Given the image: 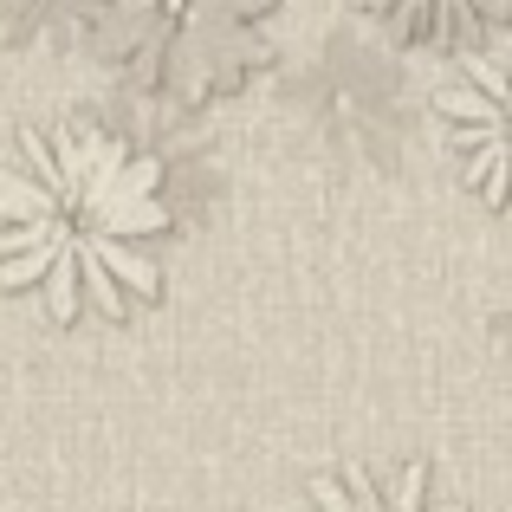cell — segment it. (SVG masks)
Segmentation results:
<instances>
[{
	"label": "cell",
	"instance_id": "1",
	"mask_svg": "<svg viewBox=\"0 0 512 512\" xmlns=\"http://www.w3.org/2000/svg\"><path fill=\"white\" fill-rule=\"evenodd\" d=\"M163 169L98 124L20 130L0 163V286L52 325L130 318L163 286Z\"/></svg>",
	"mask_w": 512,
	"mask_h": 512
},
{
	"label": "cell",
	"instance_id": "2",
	"mask_svg": "<svg viewBox=\"0 0 512 512\" xmlns=\"http://www.w3.org/2000/svg\"><path fill=\"white\" fill-rule=\"evenodd\" d=\"M273 0H124V52L169 98H221L266 59Z\"/></svg>",
	"mask_w": 512,
	"mask_h": 512
},
{
	"label": "cell",
	"instance_id": "5",
	"mask_svg": "<svg viewBox=\"0 0 512 512\" xmlns=\"http://www.w3.org/2000/svg\"><path fill=\"white\" fill-rule=\"evenodd\" d=\"M305 512H467V506L448 500L422 461H402V467L350 461V467H338V474L312 480Z\"/></svg>",
	"mask_w": 512,
	"mask_h": 512
},
{
	"label": "cell",
	"instance_id": "4",
	"mask_svg": "<svg viewBox=\"0 0 512 512\" xmlns=\"http://www.w3.org/2000/svg\"><path fill=\"white\" fill-rule=\"evenodd\" d=\"M363 20H376L396 46L422 52H467L480 39L506 33L512 0H357Z\"/></svg>",
	"mask_w": 512,
	"mask_h": 512
},
{
	"label": "cell",
	"instance_id": "3",
	"mask_svg": "<svg viewBox=\"0 0 512 512\" xmlns=\"http://www.w3.org/2000/svg\"><path fill=\"white\" fill-rule=\"evenodd\" d=\"M435 124L461 182L512 214V33L461 52V72L435 91Z\"/></svg>",
	"mask_w": 512,
	"mask_h": 512
}]
</instances>
